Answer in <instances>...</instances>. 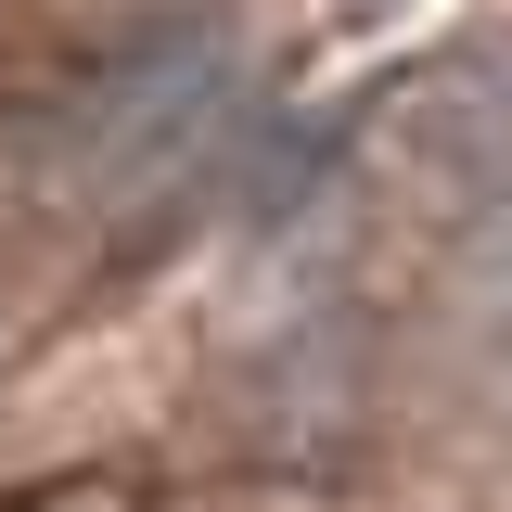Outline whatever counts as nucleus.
<instances>
[{"label": "nucleus", "mask_w": 512, "mask_h": 512, "mask_svg": "<svg viewBox=\"0 0 512 512\" xmlns=\"http://www.w3.org/2000/svg\"><path fill=\"white\" fill-rule=\"evenodd\" d=\"M231 26L218 13H180V26H154V39H128L77 103H64V192H90V205H116V192H154L180 167L205 116H218V90H231Z\"/></svg>", "instance_id": "f257e3e1"}, {"label": "nucleus", "mask_w": 512, "mask_h": 512, "mask_svg": "<svg viewBox=\"0 0 512 512\" xmlns=\"http://www.w3.org/2000/svg\"><path fill=\"white\" fill-rule=\"evenodd\" d=\"M410 192H423L436 218H487V205H512V64L500 52L448 64L436 90L410 103Z\"/></svg>", "instance_id": "f03ea898"}, {"label": "nucleus", "mask_w": 512, "mask_h": 512, "mask_svg": "<svg viewBox=\"0 0 512 512\" xmlns=\"http://www.w3.org/2000/svg\"><path fill=\"white\" fill-rule=\"evenodd\" d=\"M333 13H346V26H397L410 0H333Z\"/></svg>", "instance_id": "7ed1b4c3"}]
</instances>
